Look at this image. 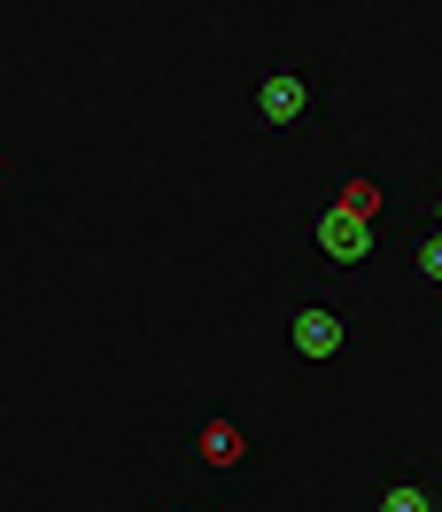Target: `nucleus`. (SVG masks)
Here are the masks:
<instances>
[{
	"label": "nucleus",
	"instance_id": "obj_1",
	"mask_svg": "<svg viewBox=\"0 0 442 512\" xmlns=\"http://www.w3.org/2000/svg\"><path fill=\"white\" fill-rule=\"evenodd\" d=\"M287 350L303 357V365H342L349 350H357V319H349V303L342 295H326V288H295L287 295Z\"/></svg>",
	"mask_w": 442,
	"mask_h": 512
},
{
	"label": "nucleus",
	"instance_id": "obj_2",
	"mask_svg": "<svg viewBox=\"0 0 442 512\" xmlns=\"http://www.w3.org/2000/svg\"><path fill=\"white\" fill-rule=\"evenodd\" d=\"M326 117V70L318 63H280L264 70V86H256V125L287 140V132H311Z\"/></svg>",
	"mask_w": 442,
	"mask_h": 512
},
{
	"label": "nucleus",
	"instance_id": "obj_3",
	"mask_svg": "<svg viewBox=\"0 0 442 512\" xmlns=\"http://www.w3.org/2000/svg\"><path fill=\"white\" fill-rule=\"evenodd\" d=\"M373 241H380V225L357 218V210H342V202H326V210L303 218V249H311V264L334 272V280L365 272V264H373Z\"/></svg>",
	"mask_w": 442,
	"mask_h": 512
},
{
	"label": "nucleus",
	"instance_id": "obj_4",
	"mask_svg": "<svg viewBox=\"0 0 442 512\" xmlns=\"http://www.w3.org/2000/svg\"><path fill=\"white\" fill-rule=\"evenodd\" d=\"M187 458L210 466V474H241L256 458V427L233 412V404H210V412H194V427H187Z\"/></svg>",
	"mask_w": 442,
	"mask_h": 512
},
{
	"label": "nucleus",
	"instance_id": "obj_5",
	"mask_svg": "<svg viewBox=\"0 0 442 512\" xmlns=\"http://www.w3.org/2000/svg\"><path fill=\"white\" fill-rule=\"evenodd\" d=\"M365 512H442V481L427 466H380L365 481Z\"/></svg>",
	"mask_w": 442,
	"mask_h": 512
},
{
	"label": "nucleus",
	"instance_id": "obj_6",
	"mask_svg": "<svg viewBox=\"0 0 442 512\" xmlns=\"http://www.w3.org/2000/svg\"><path fill=\"white\" fill-rule=\"evenodd\" d=\"M411 272H419L427 288H442V225H419V233H411Z\"/></svg>",
	"mask_w": 442,
	"mask_h": 512
},
{
	"label": "nucleus",
	"instance_id": "obj_7",
	"mask_svg": "<svg viewBox=\"0 0 442 512\" xmlns=\"http://www.w3.org/2000/svg\"><path fill=\"white\" fill-rule=\"evenodd\" d=\"M342 210H357V218H388V187H373V179H342Z\"/></svg>",
	"mask_w": 442,
	"mask_h": 512
},
{
	"label": "nucleus",
	"instance_id": "obj_8",
	"mask_svg": "<svg viewBox=\"0 0 442 512\" xmlns=\"http://www.w3.org/2000/svg\"><path fill=\"white\" fill-rule=\"evenodd\" d=\"M419 225H442V171H435V187H427V218Z\"/></svg>",
	"mask_w": 442,
	"mask_h": 512
},
{
	"label": "nucleus",
	"instance_id": "obj_9",
	"mask_svg": "<svg viewBox=\"0 0 442 512\" xmlns=\"http://www.w3.org/2000/svg\"><path fill=\"white\" fill-rule=\"evenodd\" d=\"M156 512H218V505H202V497H194V505H187V497H171V505H156Z\"/></svg>",
	"mask_w": 442,
	"mask_h": 512
},
{
	"label": "nucleus",
	"instance_id": "obj_10",
	"mask_svg": "<svg viewBox=\"0 0 442 512\" xmlns=\"http://www.w3.org/2000/svg\"><path fill=\"white\" fill-rule=\"evenodd\" d=\"M8 179H16V156H8V140H0V194H8Z\"/></svg>",
	"mask_w": 442,
	"mask_h": 512
}]
</instances>
